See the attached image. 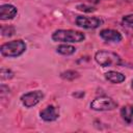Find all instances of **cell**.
<instances>
[{"instance_id": "1", "label": "cell", "mask_w": 133, "mask_h": 133, "mask_svg": "<svg viewBox=\"0 0 133 133\" xmlns=\"http://www.w3.org/2000/svg\"><path fill=\"white\" fill-rule=\"evenodd\" d=\"M54 42L60 43H81L85 39V34L81 31L72 30V29H58L55 30L52 35Z\"/></svg>"}, {"instance_id": "2", "label": "cell", "mask_w": 133, "mask_h": 133, "mask_svg": "<svg viewBox=\"0 0 133 133\" xmlns=\"http://www.w3.org/2000/svg\"><path fill=\"white\" fill-rule=\"evenodd\" d=\"M26 51V44L22 39H15L7 42L0 47V52L2 56L8 58H15L21 56Z\"/></svg>"}, {"instance_id": "3", "label": "cell", "mask_w": 133, "mask_h": 133, "mask_svg": "<svg viewBox=\"0 0 133 133\" xmlns=\"http://www.w3.org/2000/svg\"><path fill=\"white\" fill-rule=\"evenodd\" d=\"M95 60L98 64H100L103 68H108V66H116L122 64V59L121 57L111 51L107 50H100L96 52L95 54Z\"/></svg>"}, {"instance_id": "4", "label": "cell", "mask_w": 133, "mask_h": 133, "mask_svg": "<svg viewBox=\"0 0 133 133\" xmlns=\"http://www.w3.org/2000/svg\"><path fill=\"white\" fill-rule=\"evenodd\" d=\"M117 107V103L109 97H98L90 103V108L96 111H109Z\"/></svg>"}, {"instance_id": "5", "label": "cell", "mask_w": 133, "mask_h": 133, "mask_svg": "<svg viewBox=\"0 0 133 133\" xmlns=\"http://www.w3.org/2000/svg\"><path fill=\"white\" fill-rule=\"evenodd\" d=\"M77 26L84 29H96L103 24V20L98 17H84L78 16L75 20Z\"/></svg>"}, {"instance_id": "6", "label": "cell", "mask_w": 133, "mask_h": 133, "mask_svg": "<svg viewBox=\"0 0 133 133\" xmlns=\"http://www.w3.org/2000/svg\"><path fill=\"white\" fill-rule=\"evenodd\" d=\"M44 96L45 95L42 90H32V91L22 95L20 100H21V103L23 104V106H25L26 108H31V107L35 106L37 103H39L41 100L44 98Z\"/></svg>"}, {"instance_id": "7", "label": "cell", "mask_w": 133, "mask_h": 133, "mask_svg": "<svg viewBox=\"0 0 133 133\" xmlns=\"http://www.w3.org/2000/svg\"><path fill=\"white\" fill-rule=\"evenodd\" d=\"M99 35L102 39L109 43H119L123 39L122 34L114 29H102Z\"/></svg>"}, {"instance_id": "8", "label": "cell", "mask_w": 133, "mask_h": 133, "mask_svg": "<svg viewBox=\"0 0 133 133\" xmlns=\"http://www.w3.org/2000/svg\"><path fill=\"white\" fill-rule=\"evenodd\" d=\"M39 116L45 122H54L59 117V112L55 106L49 105L39 112Z\"/></svg>"}, {"instance_id": "9", "label": "cell", "mask_w": 133, "mask_h": 133, "mask_svg": "<svg viewBox=\"0 0 133 133\" xmlns=\"http://www.w3.org/2000/svg\"><path fill=\"white\" fill-rule=\"evenodd\" d=\"M18 9L12 4H2L0 6V20H11L17 16Z\"/></svg>"}, {"instance_id": "10", "label": "cell", "mask_w": 133, "mask_h": 133, "mask_svg": "<svg viewBox=\"0 0 133 133\" xmlns=\"http://www.w3.org/2000/svg\"><path fill=\"white\" fill-rule=\"evenodd\" d=\"M105 79L108 80L110 83L113 84H119L122 82L125 81L126 77L124 74L116 72V71H108L107 73H105Z\"/></svg>"}, {"instance_id": "11", "label": "cell", "mask_w": 133, "mask_h": 133, "mask_svg": "<svg viewBox=\"0 0 133 133\" xmlns=\"http://www.w3.org/2000/svg\"><path fill=\"white\" fill-rule=\"evenodd\" d=\"M121 116L128 125H133V106H123L121 108Z\"/></svg>"}, {"instance_id": "12", "label": "cell", "mask_w": 133, "mask_h": 133, "mask_svg": "<svg viewBox=\"0 0 133 133\" xmlns=\"http://www.w3.org/2000/svg\"><path fill=\"white\" fill-rule=\"evenodd\" d=\"M76 48L72 45H66V44H62V45H59L57 48H56V52L61 54V55H65V56H69V55H73L75 52H76Z\"/></svg>"}, {"instance_id": "13", "label": "cell", "mask_w": 133, "mask_h": 133, "mask_svg": "<svg viewBox=\"0 0 133 133\" xmlns=\"http://www.w3.org/2000/svg\"><path fill=\"white\" fill-rule=\"evenodd\" d=\"M79 73L77 71H74V70H68V71H64L60 74V77L64 80H69V81H72V80H75L79 77Z\"/></svg>"}, {"instance_id": "14", "label": "cell", "mask_w": 133, "mask_h": 133, "mask_svg": "<svg viewBox=\"0 0 133 133\" xmlns=\"http://www.w3.org/2000/svg\"><path fill=\"white\" fill-rule=\"evenodd\" d=\"M0 77L2 80H8L14 77V72L8 69H1L0 71Z\"/></svg>"}, {"instance_id": "15", "label": "cell", "mask_w": 133, "mask_h": 133, "mask_svg": "<svg viewBox=\"0 0 133 133\" xmlns=\"http://www.w3.org/2000/svg\"><path fill=\"white\" fill-rule=\"evenodd\" d=\"M122 23H123V25L126 26V27L133 28V14H132V15H127V16L123 17Z\"/></svg>"}, {"instance_id": "16", "label": "cell", "mask_w": 133, "mask_h": 133, "mask_svg": "<svg viewBox=\"0 0 133 133\" xmlns=\"http://www.w3.org/2000/svg\"><path fill=\"white\" fill-rule=\"evenodd\" d=\"M1 34L3 36H11L15 34V27L12 26H3L1 28Z\"/></svg>"}, {"instance_id": "17", "label": "cell", "mask_w": 133, "mask_h": 133, "mask_svg": "<svg viewBox=\"0 0 133 133\" xmlns=\"http://www.w3.org/2000/svg\"><path fill=\"white\" fill-rule=\"evenodd\" d=\"M77 9L82 10V11H85V12H92V11L96 10L95 7H92L90 5H87V4H78L77 5Z\"/></svg>"}, {"instance_id": "18", "label": "cell", "mask_w": 133, "mask_h": 133, "mask_svg": "<svg viewBox=\"0 0 133 133\" xmlns=\"http://www.w3.org/2000/svg\"><path fill=\"white\" fill-rule=\"evenodd\" d=\"M124 1H126V2H133V0H124Z\"/></svg>"}, {"instance_id": "19", "label": "cell", "mask_w": 133, "mask_h": 133, "mask_svg": "<svg viewBox=\"0 0 133 133\" xmlns=\"http://www.w3.org/2000/svg\"><path fill=\"white\" fill-rule=\"evenodd\" d=\"M131 87H132V89H133V80H132V82H131Z\"/></svg>"}]
</instances>
